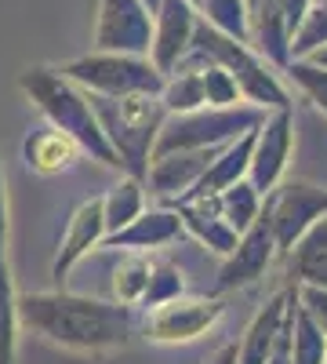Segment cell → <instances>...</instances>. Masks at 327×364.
Segmentation results:
<instances>
[{
  "instance_id": "obj_1",
  "label": "cell",
  "mask_w": 327,
  "mask_h": 364,
  "mask_svg": "<svg viewBox=\"0 0 327 364\" xmlns=\"http://www.w3.org/2000/svg\"><path fill=\"white\" fill-rule=\"evenodd\" d=\"M18 328L73 353H116L131 346L138 317L124 302L55 288L18 295Z\"/></svg>"
},
{
  "instance_id": "obj_2",
  "label": "cell",
  "mask_w": 327,
  "mask_h": 364,
  "mask_svg": "<svg viewBox=\"0 0 327 364\" xmlns=\"http://www.w3.org/2000/svg\"><path fill=\"white\" fill-rule=\"evenodd\" d=\"M18 87L22 95L33 102L48 124H55L58 132H66L77 139V146L84 149V157L92 161H102L106 168H116L121 171V161H116L113 146L99 124V117L92 109V99H87V91L70 80L62 70L55 66H33V70H22L18 73Z\"/></svg>"
},
{
  "instance_id": "obj_3",
  "label": "cell",
  "mask_w": 327,
  "mask_h": 364,
  "mask_svg": "<svg viewBox=\"0 0 327 364\" xmlns=\"http://www.w3.org/2000/svg\"><path fill=\"white\" fill-rule=\"evenodd\" d=\"M87 99H92V109L113 146L116 161H121V171L142 178L145 168H150L157 132L167 117L160 95H150V91H135V95H92L87 91Z\"/></svg>"
},
{
  "instance_id": "obj_4",
  "label": "cell",
  "mask_w": 327,
  "mask_h": 364,
  "mask_svg": "<svg viewBox=\"0 0 327 364\" xmlns=\"http://www.w3.org/2000/svg\"><path fill=\"white\" fill-rule=\"evenodd\" d=\"M189 51L200 55V58H207V63H218L226 73H233V80H236V87H240L244 102L262 106V109L291 106V95H287V87L280 84L277 70L265 63V58L251 44H240V41L226 37L222 29H215L207 18H196Z\"/></svg>"
},
{
  "instance_id": "obj_5",
  "label": "cell",
  "mask_w": 327,
  "mask_h": 364,
  "mask_svg": "<svg viewBox=\"0 0 327 364\" xmlns=\"http://www.w3.org/2000/svg\"><path fill=\"white\" fill-rule=\"evenodd\" d=\"M265 113L262 106H251V102H240V106H200V109H189V113H167L164 124L157 132V142H153V157H164V154H174V149H200V146H222L236 135H244L251 128H258Z\"/></svg>"
},
{
  "instance_id": "obj_6",
  "label": "cell",
  "mask_w": 327,
  "mask_h": 364,
  "mask_svg": "<svg viewBox=\"0 0 327 364\" xmlns=\"http://www.w3.org/2000/svg\"><path fill=\"white\" fill-rule=\"evenodd\" d=\"M70 80H77L92 95H135L150 91L160 95L164 73L150 63V55H121V51H92L62 66Z\"/></svg>"
},
{
  "instance_id": "obj_7",
  "label": "cell",
  "mask_w": 327,
  "mask_h": 364,
  "mask_svg": "<svg viewBox=\"0 0 327 364\" xmlns=\"http://www.w3.org/2000/svg\"><path fill=\"white\" fill-rule=\"evenodd\" d=\"M226 317V302L218 295H189L178 291L157 306L145 310L142 331L157 346H178V343H196Z\"/></svg>"
},
{
  "instance_id": "obj_8",
  "label": "cell",
  "mask_w": 327,
  "mask_h": 364,
  "mask_svg": "<svg viewBox=\"0 0 327 364\" xmlns=\"http://www.w3.org/2000/svg\"><path fill=\"white\" fill-rule=\"evenodd\" d=\"M265 211H270L277 252L287 255L294 245H299V237L320 215H327V190L313 186V182H302V178L277 182V190L265 193Z\"/></svg>"
},
{
  "instance_id": "obj_9",
  "label": "cell",
  "mask_w": 327,
  "mask_h": 364,
  "mask_svg": "<svg viewBox=\"0 0 327 364\" xmlns=\"http://www.w3.org/2000/svg\"><path fill=\"white\" fill-rule=\"evenodd\" d=\"M291 146H294V113H291V106L270 109L265 120L255 128V146H251V161H248V182L262 197L270 190H277V182H284Z\"/></svg>"
},
{
  "instance_id": "obj_10",
  "label": "cell",
  "mask_w": 327,
  "mask_h": 364,
  "mask_svg": "<svg viewBox=\"0 0 327 364\" xmlns=\"http://www.w3.org/2000/svg\"><path fill=\"white\" fill-rule=\"evenodd\" d=\"M313 0H255L251 4V48L270 63L284 70L291 63V33L299 29L302 15Z\"/></svg>"
},
{
  "instance_id": "obj_11",
  "label": "cell",
  "mask_w": 327,
  "mask_h": 364,
  "mask_svg": "<svg viewBox=\"0 0 327 364\" xmlns=\"http://www.w3.org/2000/svg\"><path fill=\"white\" fill-rule=\"evenodd\" d=\"M150 41H153V15L142 0H99L95 51L150 55Z\"/></svg>"
},
{
  "instance_id": "obj_12",
  "label": "cell",
  "mask_w": 327,
  "mask_h": 364,
  "mask_svg": "<svg viewBox=\"0 0 327 364\" xmlns=\"http://www.w3.org/2000/svg\"><path fill=\"white\" fill-rule=\"evenodd\" d=\"M273 259H277V240H273V226H270V211H265V200H262L258 219L236 237V248L229 255H222L218 291H236V288L255 284L258 277H265Z\"/></svg>"
},
{
  "instance_id": "obj_13",
  "label": "cell",
  "mask_w": 327,
  "mask_h": 364,
  "mask_svg": "<svg viewBox=\"0 0 327 364\" xmlns=\"http://www.w3.org/2000/svg\"><path fill=\"white\" fill-rule=\"evenodd\" d=\"M222 146H226V142H222ZM222 146L174 149V154L153 157L150 168H145V175H142V186L150 190V197H157V204H164V208L178 204V200H182V197L196 186V178L207 171V164L218 157Z\"/></svg>"
},
{
  "instance_id": "obj_14",
  "label": "cell",
  "mask_w": 327,
  "mask_h": 364,
  "mask_svg": "<svg viewBox=\"0 0 327 364\" xmlns=\"http://www.w3.org/2000/svg\"><path fill=\"white\" fill-rule=\"evenodd\" d=\"M196 4L193 0H160L153 11V41H150V63L167 77L178 58L189 51L193 26H196Z\"/></svg>"
},
{
  "instance_id": "obj_15",
  "label": "cell",
  "mask_w": 327,
  "mask_h": 364,
  "mask_svg": "<svg viewBox=\"0 0 327 364\" xmlns=\"http://www.w3.org/2000/svg\"><path fill=\"white\" fill-rule=\"evenodd\" d=\"M102 237H106V219H102V197H92V200H84L73 215H70V226L62 233V240H58V252L51 259V277L55 284H62L70 277V269L87 255V252H95L102 245Z\"/></svg>"
},
{
  "instance_id": "obj_16",
  "label": "cell",
  "mask_w": 327,
  "mask_h": 364,
  "mask_svg": "<svg viewBox=\"0 0 327 364\" xmlns=\"http://www.w3.org/2000/svg\"><path fill=\"white\" fill-rule=\"evenodd\" d=\"M182 237V223H178L174 208H145L138 211V215L102 237L99 248H109V252H157L164 245H171V240Z\"/></svg>"
},
{
  "instance_id": "obj_17",
  "label": "cell",
  "mask_w": 327,
  "mask_h": 364,
  "mask_svg": "<svg viewBox=\"0 0 327 364\" xmlns=\"http://www.w3.org/2000/svg\"><path fill=\"white\" fill-rule=\"evenodd\" d=\"M22 161L33 175L55 178L62 171H73L84 161V149L77 146L73 135L58 132L55 124H44V128H33L22 139Z\"/></svg>"
},
{
  "instance_id": "obj_18",
  "label": "cell",
  "mask_w": 327,
  "mask_h": 364,
  "mask_svg": "<svg viewBox=\"0 0 327 364\" xmlns=\"http://www.w3.org/2000/svg\"><path fill=\"white\" fill-rule=\"evenodd\" d=\"M174 208V215L178 223H182V233H193L200 245L207 252H215V255H229L236 248V233L226 219H222V211L215 204V197H193V200H178L171 204Z\"/></svg>"
},
{
  "instance_id": "obj_19",
  "label": "cell",
  "mask_w": 327,
  "mask_h": 364,
  "mask_svg": "<svg viewBox=\"0 0 327 364\" xmlns=\"http://www.w3.org/2000/svg\"><path fill=\"white\" fill-rule=\"evenodd\" d=\"M287 295H291V288L277 291L265 306H258V314L251 317V324L244 328L240 343H236V360L233 364H265L270 346H273V336H277V324H280L284 306H287Z\"/></svg>"
},
{
  "instance_id": "obj_20",
  "label": "cell",
  "mask_w": 327,
  "mask_h": 364,
  "mask_svg": "<svg viewBox=\"0 0 327 364\" xmlns=\"http://www.w3.org/2000/svg\"><path fill=\"white\" fill-rule=\"evenodd\" d=\"M287 255H291V273L299 277L294 284H323L327 288V215H320Z\"/></svg>"
},
{
  "instance_id": "obj_21",
  "label": "cell",
  "mask_w": 327,
  "mask_h": 364,
  "mask_svg": "<svg viewBox=\"0 0 327 364\" xmlns=\"http://www.w3.org/2000/svg\"><path fill=\"white\" fill-rule=\"evenodd\" d=\"M138 211H145V186L142 178L135 175H124L116 186H109L102 193V219H106V233L128 226Z\"/></svg>"
},
{
  "instance_id": "obj_22",
  "label": "cell",
  "mask_w": 327,
  "mask_h": 364,
  "mask_svg": "<svg viewBox=\"0 0 327 364\" xmlns=\"http://www.w3.org/2000/svg\"><path fill=\"white\" fill-rule=\"evenodd\" d=\"M150 269H153L150 252H121V262L113 269V302L142 306L145 284H150Z\"/></svg>"
},
{
  "instance_id": "obj_23",
  "label": "cell",
  "mask_w": 327,
  "mask_h": 364,
  "mask_svg": "<svg viewBox=\"0 0 327 364\" xmlns=\"http://www.w3.org/2000/svg\"><path fill=\"white\" fill-rule=\"evenodd\" d=\"M262 200H265V197L251 186L248 178H236L233 186H226V190L215 193V204H218V211H222V219H226L236 233H244V230L258 219Z\"/></svg>"
},
{
  "instance_id": "obj_24",
  "label": "cell",
  "mask_w": 327,
  "mask_h": 364,
  "mask_svg": "<svg viewBox=\"0 0 327 364\" xmlns=\"http://www.w3.org/2000/svg\"><path fill=\"white\" fill-rule=\"evenodd\" d=\"M18 357V291L8 255L0 259V364H15Z\"/></svg>"
},
{
  "instance_id": "obj_25",
  "label": "cell",
  "mask_w": 327,
  "mask_h": 364,
  "mask_svg": "<svg viewBox=\"0 0 327 364\" xmlns=\"http://www.w3.org/2000/svg\"><path fill=\"white\" fill-rule=\"evenodd\" d=\"M323 357H327V336L294 299L291 302V364H323Z\"/></svg>"
},
{
  "instance_id": "obj_26",
  "label": "cell",
  "mask_w": 327,
  "mask_h": 364,
  "mask_svg": "<svg viewBox=\"0 0 327 364\" xmlns=\"http://www.w3.org/2000/svg\"><path fill=\"white\" fill-rule=\"evenodd\" d=\"M160 102H164L167 113H189V109L207 106V102H204L200 70H196V66L171 70V73L164 77V87H160Z\"/></svg>"
},
{
  "instance_id": "obj_27",
  "label": "cell",
  "mask_w": 327,
  "mask_h": 364,
  "mask_svg": "<svg viewBox=\"0 0 327 364\" xmlns=\"http://www.w3.org/2000/svg\"><path fill=\"white\" fill-rule=\"evenodd\" d=\"M204 15L215 29H222L226 37L248 44L251 41V8L248 0H204Z\"/></svg>"
},
{
  "instance_id": "obj_28",
  "label": "cell",
  "mask_w": 327,
  "mask_h": 364,
  "mask_svg": "<svg viewBox=\"0 0 327 364\" xmlns=\"http://www.w3.org/2000/svg\"><path fill=\"white\" fill-rule=\"evenodd\" d=\"M200 70V84H204V102L207 106H240L244 95H240V87H236L233 73H226L218 63H204L196 66Z\"/></svg>"
},
{
  "instance_id": "obj_29",
  "label": "cell",
  "mask_w": 327,
  "mask_h": 364,
  "mask_svg": "<svg viewBox=\"0 0 327 364\" xmlns=\"http://www.w3.org/2000/svg\"><path fill=\"white\" fill-rule=\"evenodd\" d=\"M323 44H327V4H309L299 29L291 33V58H306Z\"/></svg>"
},
{
  "instance_id": "obj_30",
  "label": "cell",
  "mask_w": 327,
  "mask_h": 364,
  "mask_svg": "<svg viewBox=\"0 0 327 364\" xmlns=\"http://www.w3.org/2000/svg\"><path fill=\"white\" fill-rule=\"evenodd\" d=\"M284 73L299 84L316 102V109L327 117V66H316V63H309V58H291V63L284 66Z\"/></svg>"
},
{
  "instance_id": "obj_31",
  "label": "cell",
  "mask_w": 327,
  "mask_h": 364,
  "mask_svg": "<svg viewBox=\"0 0 327 364\" xmlns=\"http://www.w3.org/2000/svg\"><path fill=\"white\" fill-rule=\"evenodd\" d=\"M178 291H186V281H182V273H178V266L171 262H153L150 269V284H145V295H142V306L150 310L157 306V302L178 295Z\"/></svg>"
},
{
  "instance_id": "obj_32",
  "label": "cell",
  "mask_w": 327,
  "mask_h": 364,
  "mask_svg": "<svg viewBox=\"0 0 327 364\" xmlns=\"http://www.w3.org/2000/svg\"><path fill=\"white\" fill-rule=\"evenodd\" d=\"M294 299H299V306L316 321V328L327 336V288L323 284H294Z\"/></svg>"
},
{
  "instance_id": "obj_33",
  "label": "cell",
  "mask_w": 327,
  "mask_h": 364,
  "mask_svg": "<svg viewBox=\"0 0 327 364\" xmlns=\"http://www.w3.org/2000/svg\"><path fill=\"white\" fill-rule=\"evenodd\" d=\"M8 255V186H4V171H0V259Z\"/></svg>"
},
{
  "instance_id": "obj_34",
  "label": "cell",
  "mask_w": 327,
  "mask_h": 364,
  "mask_svg": "<svg viewBox=\"0 0 327 364\" xmlns=\"http://www.w3.org/2000/svg\"><path fill=\"white\" fill-rule=\"evenodd\" d=\"M236 360V343H226V346H218L207 360H200V364H233Z\"/></svg>"
},
{
  "instance_id": "obj_35",
  "label": "cell",
  "mask_w": 327,
  "mask_h": 364,
  "mask_svg": "<svg viewBox=\"0 0 327 364\" xmlns=\"http://www.w3.org/2000/svg\"><path fill=\"white\" fill-rule=\"evenodd\" d=\"M306 58H309V63H316V66H327V44H323V48H316V51H309Z\"/></svg>"
},
{
  "instance_id": "obj_36",
  "label": "cell",
  "mask_w": 327,
  "mask_h": 364,
  "mask_svg": "<svg viewBox=\"0 0 327 364\" xmlns=\"http://www.w3.org/2000/svg\"><path fill=\"white\" fill-rule=\"evenodd\" d=\"M142 4H145V8H150V15H153V11L160 8V0H142Z\"/></svg>"
},
{
  "instance_id": "obj_37",
  "label": "cell",
  "mask_w": 327,
  "mask_h": 364,
  "mask_svg": "<svg viewBox=\"0 0 327 364\" xmlns=\"http://www.w3.org/2000/svg\"><path fill=\"white\" fill-rule=\"evenodd\" d=\"M313 4H327V0H313Z\"/></svg>"
},
{
  "instance_id": "obj_38",
  "label": "cell",
  "mask_w": 327,
  "mask_h": 364,
  "mask_svg": "<svg viewBox=\"0 0 327 364\" xmlns=\"http://www.w3.org/2000/svg\"><path fill=\"white\" fill-rule=\"evenodd\" d=\"M251 4H255V0H248V8H251Z\"/></svg>"
},
{
  "instance_id": "obj_39",
  "label": "cell",
  "mask_w": 327,
  "mask_h": 364,
  "mask_svg": "<svg viewBox=\"0 0 327 364\" xmlns=\"http://www.w3.org/2000/svg\"><path fill=\"white\" fill-rule=\"evenodd\" d=\"M196 4H204V0H196Z\"/></svg>"
},
{
  "instance_id": "obj_40",
  "label": "cell",
  "mask_w": 327,
  "mask_h": 364,
  "mask_svg": "<svg viewBox=\"0 0 327 364\" xmlns=\"http://www.w3.org/2000/svg\"><path fill=\"white\" fill-rule=\"evenodd\" d=\"M193 4H196V0H193Z\"/></svg>"
}]
</instances>
